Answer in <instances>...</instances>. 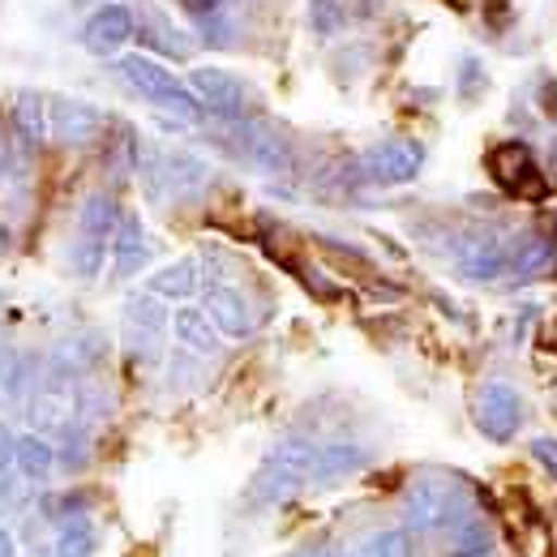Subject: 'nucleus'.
<instances>
[{"label":"nucleus","instance_id":"423d86ee","mask_svg":"<svg viewBox=\"0 0 557 557\" xmlns=\"http://www.w3.org/2000/svg\"><path fill=\"white\" fill-rule=\"evenodd\" d=\"M455 258V271L459 278H472V283H493V278L506 275V258H510V240L497 236V232H485V227H472L455 240L450 249Z\"/></svg>","mask_w":557,"mask_h":557},{"label":"nucleus","instance_id":"c756f323","mask_svg":"<svg viewBox=\"0 0 557 557\" xmlns=\"http://www.w3.org/2000/svg\"><path fill=\"white\" fill-rule=\"evenodd\" d=\"M0 557H17V536H13V528H4V523H0Z\"/></svg>","mask_w":557,"mask_h":557},{"label":"nucleus","instance_id":"aec40b11","mask_svg":"<svg viewBox=\"0 0 557 557\" xmlns=\"http://www.w3.org/2000/svg\"><path fill=\"white\" fill-rule=\"evenodd\" d=\"M125 210L116 207L112 194H86L82 207H77V236H90V240H112L116 236V223H121Z\"/></svg>","mask_w":557,"mask_h":557},{"label":"nucleus","instance_id":"2eb2a0df","mask_svg":"<svg viewBox=\"0 0 557 557\" xmlns=\"http://www.w3.org/2000/svg\"><path fill=\"white\" fill-rule=\"evenodd\" d=\"M13 468H17V476H22V481L44 485V481H52V476H57V468H61V450H57V442H52V437H44V433H17Z\"/></svg>","mask_w":557,"mask_h":557},{"label":"nucleus","instance_id":"f03ea898","mask_svg":"<svg viewBox=\"0 0 557 557\" xmlns=\"http://www.w3.org/2000/svg\"><path fill=\"white\" fill-rule=\"evenodd\" d=\"M116 73L125 77V86L141 95L150 108H159V112H168V116H181V121H189V125H198L202 116H207V108H202V99L189 90V82H181L172 70H163L154 57H146V52H121L116 57Z\"/></svg>","mask_w":557,"mask_h":557},{"label":"nucleus","instance_id":"4468645a","mask_svg":"<svg viewBox=\"0 0 557 557\" xmlns=\"http://www.w3.org/2000/svg\"><path fill=\"white\" fill-rule=\"evenodd\" d=\"M554 262H557V253L549 236H541V232L515 236V240H510V258H506V278H510V283H532V278L549 275Z\"/></svg>","mask_w":557,"mask_h":557},{"label":"nucleus","instance_id":"393cba45","mask_svg":"<svg viewBox=\"0 0 557 557\" xmlns=\"http://www.w3.org/2000/svg\"><path fill=\"white\" fill-rule=\"evenodd\" d=\"M95 554V528L86 515H70L57 528V557H90Z\"/></svg>","mask_w":557,"mask_h":557},{"label":"nucleus","instance_id":"39448f33","mask_svg":"<svg viewBox=\"0 0 557 557\" xmlns=\"http://www.w3.org/2000/svg\"><path fill=\"white\" fill-rule=\"evenodd\" d=\"M488 172H493V181L506 189V194H515V198H528V202H536L549 185H545V168H541V159H536V150L528 146V141H502L493 154H488Z\"/></svg>","mask_w":557,"mask_h":557},{"label":"nucleus","instance_id":"5701e85b","mask_svg":"<svg viewBox=\"0 0 557 557\" xmlns=\"http://www.w3.org/2000/svg\"><path fill=\"white\" fill-rule=\"evenodd\" d=\"M356 557H417V541L408 528H382L356 545Z\"/></svg>","mask_w":557,"mask_h":557},{"label":"nucleus","instance_id":"a878e982","mask_svg":"<svg viewBox=\"0 0 557 557\" xmlns=\"http://www.w3.org/2000/svg\"><path fill=\"white\" fill-rule=\"evenodd\" d=\"M344 22H348V4L344 0H313L309 4V26L318 35H335Z\"/></svg>","mask_w":557,"mask_h":557},{"label":"nucleus","instance_id":"dca6fc26","mask_svg":"<svg viewBox=\"0 0 557 557\" xmlns=\"http://www.w3.org/2000/svg\"><path fill=\"white\" fill-rule=\"evenodd\" d=\"M305 485H309L305 472H292V468H283V463H275V459H262V468L253 472V481H249V488H245V497L258 502V506H283V502H292Z\"/></svg>","mask_w":557,"mask_h":557},{"label":"nucleus","instance_id":"f257e3e1","mask_svg":"<svg viewBox=\"0 0 557 557\" xmlns=\"http://www.w3.org/2000/svg\"><path fill=\"white\" fill-rule=\"evenodd\" d=\"M404 528L412 536H433V532H450L459 519L472 515V493L446 472H429L417 476L404 493Z\"/></svg>","mask_w":557,"mask_h":557},{"label":"nucleus","instance_id":"f3484780","mask_svg":"<svg viewBox=\"0 0 557 557\" xmlns=\"http://www.w3.org/2000/svg\"><path fill=\"white\" fill-rule=\"evenodd\" d=\"M172 335H176L181 348L194 351V356H214L219 344H223L219 326L210 322V313L198 309V305H181V309L172 313Z\"/></svg>","mask_w":557,"mask_h":557},{"label":"nucleus","instance_id":"c9c22d12","mask_svg":"<svg viewBox=\"0 0 557 557\" xmlns=\"http://www.w3.org/2000/svg\"><path fill=\"white\" fill-rule=\"evenodd\" d=\"M99 4H108V0H99Z\"/></svg>","mask_w":557,"mask_h":557},{"label":"nucleus","instance_id":"f704fd0d","mask_svg":"<svg viewBox=\"0 0 557 557\" xmlns=\"http://www.w3.org/2000/svg\"><path fill=\"white\" fill-rule=\"evenodd\" d=\"M485 557H497V554H485Z\"/></svg>","mask_w":557,"mask_h":557},{"label":"nucleus","instance_id":"72a5a7b5","mask_svg":"<svg viewBox=\"0 0 557 557\" xmlns=\"http://www.w3.org/2000/svg\"><path fill=\"white\" fill-rule=\"evenodd\" d=\"M219 4H223V9H227V4H240V0H219Z\"/></svg>","mask_w":557,"mask_h":557},{"label":"nucleus","instance_id":"cd10ccee","mask_svg":"<svg viewBox=\"0 0 557 557\" xmlns=\"http://www.w3.org/2000/svg\"><path fill=\"white\" fill-rule=\"evenodd\" d=\"M532 459L541 463V472L557 485V437H549V433L532 437Z\"/></svg>","mask_w":557,"mask_h":557},{"label":"nucleus","instance_id":"9b49d317","mask_svg":"<svg viewBox=\"0 0 557 557\" xmlns=\"http://www.w3.org/2000/svg\"><path fill=\"white\" fill-rule=\"evenodd\" d=\"M364 463H369V446H360L356 437H331L326 446H318V459H313L309 485L313 488L344 485V481L356 476Z\"/></svg>","mask_w":557,"mask_h":557},{"label":"nucleus","instance_id":"bb28decb","mask_svg":"<svg viewBox=\"0 0 557 557\" xmlns=\"http://www.w3.org/2000/svg\"><path fill=\"white\" fill-rule=\"evenodd\" d=\"M459 95L463 99H481L485 95V65L476 57H463L459 61Z\"/></svg>","mask_w":557,"mask_h":557},{"label":"nucleus","instance_id":"6ab92c4d","mask_svg":"<svg viewBox=\"0 0 557 557\" xmlns=\"http://www.w3.org/2000/svg\"><path fill=\"white\" fill-rule=\"evenodd\" d=\"M13 134L26 141V150H39L48 141V99L39 90H17V99H13Z\"/></svg>","mask_w":557,"mask_h":557},{"label":"nucleus","instance_id":"0eeeda50","mask_svg":"<svg viewBox=\"0 0 557 557\" xmlns=\"http://www.w3.org/2000/svg\"><path fill=\"white\" fill-rule=\"evenodd\" d=\"M360 172L377 185H408L424 172V146L417 138H386L360 154Z\"/></svg>","mask_w":557,"mask_h":557},{"label":"nucleus","instance_id":"6e6552de","mask_svg":"<svg viewBox=\"0 0 557 557\" xmlns=\"http://www.w3.org/2000/svg\"><path fill=\"white\" fill-rule=\"evenodd\" d=\"M189 90L202 99L207 116H219V121H227V125L249 121V116H245V112H249V90H245L240 77H232V73H223V70H194L189 73Z\"/></svg>","mask_w":557,"mask_h":557},{"label":"nucleus","instance_id":"c85d7f7f","mask_svg":"<svg viewBox=\"0 0 557 557\" xmlns=\"http://www.w3.org/2000/svg\"><path fill=\"white\" fill-rule=\"evenodd\" d=\"M13 446H17V433H13V424L0 420V472L13 468Z\"/></svg>","mask_w":557,"mask_h":557},{"label":"nucleus","instance_id":"7ed1b4c3","mask_svg":"<svg viewBox=\"0 0 557 557\" xmlns=\"http://www.w3.org/2000/svg\"><path fill=\"white\" fill-rule=\"evenodd\" d=\"M523 420H528V404H523L519 386L493 377V382H481L472 391V424L481 429V437L510 442V437H519Z\"/></svg>","mask_w":557,"mask_h":557},{"label":"nucleus","instance_id":"a211bd4d","mask_svg":"<svg viewBox=\"0 0 557 557\" xmlns=\"http://www.w3.org/2000/svg\"><path fill=\"white\" fill-rule=\"evenodd\" d=\"M198 287H202V267H198V258H176V262L159 267L154 275L146 278V292L159 296V300H189Z\"/></svg>","mask_w":557,"mask_h":557},{"label":"nucleus","instance_id":"ddd939ff","mask_svg":"<svg viewBox=\"0 0 557 557\" xmlns=\"http://www.w3.org/2000/svg\"><path fill=\"white\" fill-rule=\"evenodd\" d=\"M202 309L210 313V322L219 326V335H223V339H249V335L258 331V322H253V309H249L245 292H240V287H232V283H210L207 305H202Z\"/></svg>","mask_w":557,"mask_h":557},{"label":"nucleus","instance_id":"2f4dec72","mask_svg":"<svg viewBox=\"0 0 557 557\" xmlns=\"http://www.w3.org/2000/svg\"><path fill=\"white\" fill-rule=\"evenodd\" d=\"M292 557H335V549H322V545H318V549H300V554H292Z\"/></svg>","mask_w":557,"mask_h":557},{"label":"nucleus","instance_id":"473e14b6","mask_svg":"<svg viewBox=\"0 0 557 557\" xmlns=\"http://www.w3.org/2000/svg\"><path fill=\"white\" fill-rule=\"evenodd\" d=\"M4 364H9V348H4V339H0V373H4Z\"/></svg>","mask_w":557,"mask_h":557},{"label":"nucleus","instance_id":"b1692460","mask_svg":"<svg viewBox=\"0 0 557 557\" xmlns=\"http://www.w3.org/2000/svg\"><path fill=\"white\" fill-rule=\"evenodd\" d=\"M108 249H112V240L77 236V240H73V253H70V271L82 278V283H95V278L103 275V267H108Z\"/></svg>","mask_w":557,"mask_h":557},{"label":"nucleus","instance_id":"f8f14e48","mask_svg":"<svg viewBox=\"0 0 557 557\" xmlns=\"http://www.w3.org/2000/svg\"><path fill=\"white\" fill-rule=\"evenodd\" d=\"M172 326V313H168V300L150 296V292H134L125 300V335L138 351H154L163 344V331Z\"/></svg>","mask_w":557,"mask_h":557},{"label":"nucleus","instance_id":"20e7f679","mask_svg":"<svg viewBox=\"0 0 557 557\" xmlns=\"http://www.w3.org/2000/svg\"><path fill=\"white\" fill-rule=\"evenodd\" d=\"M129 39H138V13L125 0L95 4L82 22V48L90 57H121L129 48Z\"/></svg>","mask_w":557,"mask_h":557},{"label":"nucleus","instance_id":"9d476101","mask_svg":"<svg viewBox=\"0 0 557 557\" xmlns=\"http://www.w3.org/2000/svg\"><path fill=\"white\" fill-rule=\"evenodd\" d=\"M154 249H150V236L141 227L138 214H121L116 223V236H112V249H108V267H112V278L125 283V278L141 275L150 267Z\"/></svg>","mask_w":557,"mask_h":557},{"label":"nucleus","instance_id":"4be33fe9","mask_svg":"<svg viewBox=\"0 0 557 557\" xmlns=\"http://www.w3.org/2000/svg\"><path fill=\"white\" fill-rule=\"evenodd\" d=\"M138 39L150 48V52H168V57H189L194 52V44H189V35L185 30H176L172 26V17H163V13H146V17H138Z\"/></svg>","mask_w":557,"mask_h":557},{"label":"nucleus","instance_id":"412c9836","mask_svg":"<svg viewBox=\"0 0 557 557\" xmlns=\"http://www.w3.org/2000/svg\"><path fill=\"white\" fill-rule=\"evenodd\" d=\"M493 545H497V528L481 515H468L446 532V557H485L493 554Z\"/></svg>","mask_w":557,"mask_h":557},{"label":"nucleus","instance_id":"7c9ffc66","mask_svg":"<svg viewBox=\"0 0 557 557\" xmlns=\"http://www.w3.org/2000/svg\"><path fill=\"white\" fill-rule=\"evenodd\" d=\"M4 176H9V141H0V185H4Z\"/></svg>","mask_w":557,"mask_h":557},{"label":"nucleus","instance_id":"1a4fd4ad","mask_svg":"<svg viewBox=\"0 0 557 557\" xmlns=\"http://www.w3.org/2000/svg\"><path fill=\"white\" fill-rule=\"evenodd\" d=\"M103 129V112L86 99L73 95H48V134L65 146H86L99 138Z\"/></svg>","mask_w":557,"mask_h":557}]
</instances>
